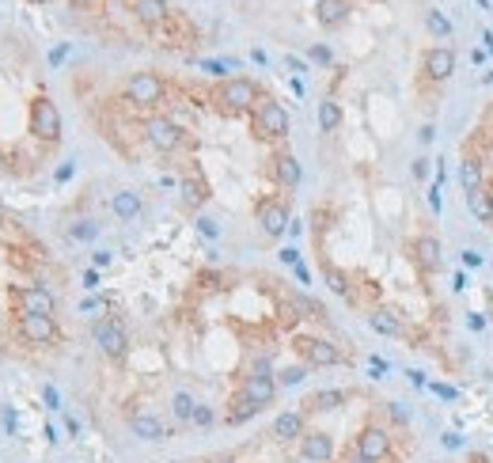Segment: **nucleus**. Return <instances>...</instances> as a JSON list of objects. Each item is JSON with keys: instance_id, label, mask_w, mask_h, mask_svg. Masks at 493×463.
<instances>
[{"instance_id": "nucleus-1", "label": "nucleus", "mask_w": 493, "mask_h": 463, "mask_svg": "<svg viewBox=\"0 0 493 463\" xmlns=\"http://www.w3.org/2000/svg\"><path fill=\"white\" fill-rule=\"evenodd\" d=\"M213 103H217L220 114L236 118V114H250V110L262 103V92H258V84L247 80V76H228L213 88Z\"/></svg>"}, {"instance_id": "nucleus-2", "label": "nucleus", "mask_w": 493, "mask_h": 463, "mask_svg": "<svg viewBox=\"0 0 493 463\" xmlns=\"http://www.w3.org/2000/svg\"><path fill=\"white\" fill-rule=\"evenodd\" d=\"M353 452L360 463H391L395 459V437L384 421H368L353 437Z\"/></svg>"}, {"instance_id": "nucleus-3", "label": "nucleus", "mask_w": 493, "mask_h": 463, "mask_svg": "<svg viewBox=\"0 0 493 463\" xmlns=\"http://www.w3.org/2000/svg\"><path fill=\"white\" fill-rule=\"evenodd\" d=\"M250 133L266 145H277V140L288 137V110L277 103V99L262 95V103L250 110Z\"/></svg>"}, {"instance_id": "nucleus-4", "label": "nucleus", "mask_w": 493, "mask_h": 463, "mask_svg": "<svg viewBox=\"0 0 493 463\" xmlns=\"http://www.w3.org/2000/svg\"><path fill=\"white\" fill-rule=\"evenodd\" d=\"M140 133H145V140L156 148L159 156H175L178 148L190 145V133L167 114H148L145 126H140Z\"/></svg>"}, {"instance_id": "nucleus-5", "label": "nucleus", "mask_w": 493, "mask_h": 463, "mask_svg": "<svg viewBox=\"0 0 493 463\" xmlns=\"http://www.w3.org/2000/svg\"><path fill=\"white\" fill-rule=\"evenodd\" d=\"M122 99L137 110H156L159 103H167V80L156 73H133L122 84Z\"/></svg>"}, {"instance_id": "nucleus-6", "label": "nucleus", "mask_w": 493, "mask_h": 463, "mask_svg": "<svg viewBox=\"0 0 493 463\" xmlns=\"http://www.w3.org/2000/svg\"><path fill=\"white\" fill-rule=\"evenodd\" d=\"M16 335L27 346H57L61 342V327L57 315H35V311H16Z\"/></svg>"}, {"instance_id": "nucleus-7", "label": "nucleus", "mask_w": 493, "mask_h": 463, "mask_svg": "<svg viewBox=\"0 0 493 463\" xmlns=\"http://www.w3.org/2000/svg\"><path fill=\"white\" fill-rule=\"evenodd\" d=\"M31 137L54 148L61 140V110L49 95H35L31 99Z\"/></svg>"}, {"instance_id": "nucleus-8", "label": "nucleus", "mask_w": 493, "mask_h": 463, "mask_svg": "<svg viewBox=\"0 0 493 463\" xmlns=\"http://www.w3.org/2000/svg\"><path fill=\"white\" fill-rule=\"evenodd\" d=\"M293 346H296V354H300V361H304L308 368H334V365L346 361V354H341L334 342L315 338V335H300Z\"/></svg>"}, {"instance_id": "nucleus-9", "label": "nucleus", "mask_w": 493, "mask_h": 463, "mask_svg": "<svg viewBox=\"0 0 493 463\" xmlns=\"http://www.w3.org/2000/svg\"><path fill=\"white\" fill-rule=\"evenodd\" d=\"M92 338H95L99 354L110 357V361H122L126 349H129V335H126L122 319H114V315L95 319V323H92Z\"/></svg>"}, {"instance_id": "nucleus-10", "label": "nucleus", "mask_w": 493, "mask_h": 463, "mask_svg": "<svg viewBox=\"0 0 493 463\" xmlns=\"http://www.w3.org/2000/svg\"><path fill=\"white\" fill-rule=\"evenodd\" d=\"M255 217H258V228H262L266 239H281L293 224V213H288V201L285 198H262L255 205Z\"/></svg>"}, {"instance_id": "nucleus-11", "label": "nucleus", "mask_w": 493, "mask_h": 463, "mask_svg": "<svg viewBox=\"0 0 493 463\" xmlns=\"http://www.w3.org/2000/svg\"><path fill=\"white\" fill-rule=\"evenodd\" d=\"M410 258H414V266L421 274L432 277V274L444 270V243H440L432 232H421V236H414V243H410Z\"/></svg>"}, {"instance_id": "nucleus-12", "label": "nucleus", "mask_w": 493, "mask_h": 463, "mask_svg": "<svg viewBox=\"0 0 493 463\" xmlns=\"http://www.w3.org/2000/svg\"><path fill=\"white\" fill-rule=\"evenodd\" d=\"M456 49L451 46H429L425 54H421V76L429 80V84H448L451 73H456Z\"/></svg>"}, {"instance_id": "nucleus-13", "label": "nucleus", "mask_w": 493, "mask_h": 463, "mask_svg": "<svg viewBox=\"0 0 493 463\" xmlns=\"http://www.w3.org/2000/svg\"><path fill=\"white\" fill-rule=\"evenodd\" d=\"M16 311H35V315H57V296L46 285H16L12 289Z\"/></svg>"}, {"instance_id": "nucleus-14", "label": "nucleus", "mask_w": 493, "mask_h": 463, "mask_svg": "<svg viewBox=\"0 0 493 463\" xmlns=\"http://www.w3.org/2000/svg\"><path fill=\"white\" fill-rule=\"evenodd\" d=\"M129 12L140 27H148V31H159V27L171 23V4L167 0H129Z\"/></svg>"}, {"instance_id": "nucleus-15", "label": "nucleus", "mask_w": 493, "mask_h": 463, "mask_svg": "<svg viewBox=\"0 0 493 463\" xmlns=\"http://www.w3.org/2000/svg\"><path fill=\"white\" fill-rule=\"evenodd\" d=\"M296 445H300V456L308 463H330L334 459V437L323 433V429H308Z\"/></svg>"}, {"instance_id": "nucleus-16", "label": "nucleus", "mask_w": 493, "mask_h": 463, "mask_svg": "<svg viewBox=\"0 0 493 463\" xmlns=\"http://www.w3.org/2000/svg\"><path fill=\"white\" fill-rule=\"evenodd\" d=\"M269 171H274V183L281 186V190H296L300 186V160L288 152V148H277L274 152V160H269Z\"/></svg>"}, {"instance_id": "nucleus-17", "label": "nucleus", "mask_w": 493, "mask_h": 463, "mask_svg": "<svg viewBox=\"0 0 493 463\" xmlns=\"http://www.w3.org/2000/svg\"><path fill=\"white\" fill-rule=\"evenodd\" d=\"M353 16V0H315V19L323 31H338Z\"/></svg>"}, {"instance_id": "nucleus-18", "label": "nucleus", "mask_w": 493, "mask_h": 463, "mask_svg": "<svg viewBox=\"0 0 493 463\" xmlns=\"http://www.w3.org/2000/svg\"><path fill=\"white\" fill-rule=\"evenodd\" d=\"M239 391L250 399V402H258V407H274V399H277V376H258V372H247L243 376V384H239Z\"/></svg>"}, {"instance_id": "nucleus-19", "label": "nucleus", "mask_w": 493, "mask_h": 463, "mask_svg": "<svg viewBox=\"0 0 493 463\" xmlns=\"http://www.w3.org/2000/svg\"><path fill=\"white\" fill-rule=\"evenodd\" d=\"M308 433V421H304V410H285V414L274 418V429H269V437L281 440V445H293Z\"/></svg>"}, {"instance_id": "nucleus-20", "label": "nucleus", "mask_w": 493, "mask_h": 463, "mask_svg": "<svg viewBox=\"0 0 493 463\" xmlns=\"http://www.w3.org/2000/svg\"><path fill=\"white\" fill-rule=\"evenodd\" d=\"M129 433L137 440H148V445H159V440L171 437V429L156 414H129Z\"/></svg>"}, {"instance_id": "nucleus-21", "label": "nucleus", "mask_w": 493, "mask_h": 463, "mask_svg": "<svg viewBox=\"0 0 493 463\" xmlns=\"http://www.w3.org/2000/svg\"><path fill=\"white\" fill-rule=\"evenodd\" d=\"M349 395L341 387H323V391H311V395L304 399V414H330V410L346 407Z\"/></svg>"}, {"instance_id": "nucleus-22", "label": "nucleus", "mask_w": 493, "mask_h": 463, "mask_svg": "<svg viewBox=\"0 0 493 463\" xmlns=\"http://www.w3.org/2000/svg\"><path fill=\"white\" fill-rule=\"evenodd\" d=\"M368 327L376 330V335H384V338H402V335H406L402 315H398V311H391V308H372L368 311Z\"/></svg>"}, {"instance_id": "nucleus-23", "label": "nucleus", "mask_w": 493, "mask_h": 463, "mask_svg": "<svg viewBox=\"0 0 493 463\" xmlns=\"http://www.w3.org/2000/svg\"><path fill=\"white\" fill-rule=\"evenodd\" d=\"M140 209H145V201H140L137 190H118V194L110 198V213L118 220H137Z\"/></svg>"}, {"instance_id": "nucleus-24", "label": "nucleus", "mask_w": 493, "mask_h": 463, "mask_svg": "<svg viewBox=\"0 0 493 463\" xmlns=\"http://www.w3.org/2000/svg\"><path fill=\"white\" fill-rule=\"evenodd\" d=\"M323 277H327L330 293H338V296H346V300H357V285H353V274H349V270L327 263L323 266Z\"/></svg>"}, {"instance_id": "nucleus-25", "label": "nucleus", "mask_w": 493, "mask_h": 463, "mask_svg": "<svg viewBox=\"0 0 493 463\" xmlns=\"http://www.w3.org/2000/svg\"><path fill=\"white\" fill-rule=\"evenodd\" d=\"M258 410H262V407H258V402H250V399L243 395V391H236V395L228 399L224 421H228V426H243V421H250V418L258 414Z\"/></svg>"}, {"instance_id": "nucleus-26", "label": "nucleus", "mask_w": 493, "mask_h": 463, "mask_svg": "<svg viewBox=\"0 0 493 463\" xmlns=\"http://www.w3.org/2000/svg\"><path fill=\"white\" fill-rule=\"evenodd\" d=\"M459 183H463V194H475V190L486 186V175H482V160H478V156H463V164H459Z\"/></svg>"}, {"instance_id": "nucleus-27", "label": "nucleus", "mask_w": 493, "mask_h": 463, "mask_svg": "<svg viewBox=\"0 0 493 463\" xmlns=\"http://www.w3.org/2000/svg\"><path fill=\"white\" fill-rule=\"evenodd\" d=\"M467 209H470V217H475L478 224H493V190L482 186V190H475V194H467Z\"/></svg>"}, {"instance_id": "nucleus-28", "label": "nucleus", "mask_w": 493, "mask_h": 463, "mask_svg": "<svg viewBox=\"0 0 493 463\" xmlns=\"http://www.w3.org/2000/svg\"><path fill=\"white\" fill-rule=\"evenodd\" d=\"M178 190H183V205H186V209H201V205L209 201V183H205L201 175H186Z\"/></svg>"}, {"instance_id": "nucleus-29", "label": "nucleus", "mask_w": 493, "mask_h": 463, "mask_svg": "<svg viewBox=\"0 0 493 463\" xmlns=\"http://www.w3.org/2000/svg\"><path fill=\"white\" fill-rule=\"evenodd\" d=\"M194 407H197V399L190 395V391H175V395H171V418H175L178 426H190Z\"/></svg>"}, {"instance_id": "nucleus-30", "label": "nucleus", "mask_w": 493, "mask_h": 463, "mask_svg": "<svg viewBox=\"0 0 493 463\" xmlns=\"http://www.w3.org/2000/svg\"><path fill=\"white\" fill-rule=\"evenodd\" d=\"M341 103L338 99H323V103H319V129H323V133H334V129L341 126Z\"/></svg>"}, {"instance_id": "nucleus-31", "label": "nucleus", "mask_w": 493, "mask_h": 463, "mask_svg": "<svg viewBox=\"0 0 493 463\" xmlns=\"http://www.w3.org/2000/svg\"><path fill=\"white\" fill-rule=\"evenodd\" d=\"M425 31H429L432 38H440V42H444V38H451V31H456V27H451V19L440 12V8H429V12H425Z\"/></svg>"}, {"instance_id": "nucleus-32", "label": "nucleus", "mask_w": 493, "mask_h": 463, "mask_svg": "<svg viewBox=\"0 0 493 463\" xmlns=\"http://www.w3.org/2000/svg\"><path fill=\"white\" fill-rule=\"evenodd\" d=\"M95 236H99V220H92V217H80L68 224V239H76V243H92Z\"/></svg>"}, {"instance_id": "nucleus-33", "label": "nucleus", "mask_w": 493, "mask_h": 463, "mask_svg": "<svg viewBox=\"0 0 493 463\" xmlns=\"http://www.w3.org/2000/svg\"><path fill=\"white\" fill-rule=\"evenodd\" d=\"M308 380V365H285L277 368V387H296Z\"/></svg>"}, {"instance_id": "nucleus-34", "label": "nucleus", "mask_w": 493, "mask_h": 463, "mask_svg": "<svg viewBox=\"0 0 493 463\" xmlns=\"http://www.w3.org/2000/svg\"><path fill=\"white\" fill-rule=\"evenodd\" d=\"M293 308H300V311H304V319H327V308L319 304V300L304 296V293H300V296H293Z\"/></svg>"}, {"instance_id": "nucleus-35", "label": "nucleus", "mask_w": 493, "mask_h": 463, "mask_svg": "<svg viewBox=\"0 0 493 463\" xmlns=\"http://www.w3.org/2000/svg\"><path fill=\"white\" fill-rule=\"evenodd\" d=\"M190 426H194V429H213V426H217V414H213V407L197 402V407H194V418H190Z\"/></svg>"}, {"instance_id": "nucleus-36", "label": "nucleus", "mask_w": 493, "mask_h": 463, "mask_svg": "<svg viewBox=\"0 0 493 463\" xmlns=\"http://www.w3.org/2000/svg\"><path fill=\"white\" fill-rule=\"evenodd\" d=\"M384 414H387V421H391L395 429H406V426H410V410L402 407V402H387Z\"/></svg>"}, {"instance_id": "nucleus-37", "label": "nucleus", "mask_w": 493, "mask_h": 463, "mask_svg": "<svg viewBox=\"0 0 493 463\" xmlns=\"http://www.w3.org/2000/svg\"><path fill=\"white\" fill-rule=\"evenodd\" d=\"M440 190H444V171H437V179H432V186H429V209L432 213H440Z\"/></svg>"}, {"instance_id": "nucleus-38", "label": "nucleus", "mask_w": 493, "mask_h": 463, "mask_svg": "<svg viewBox=\"0 0 493 463\" xmlns=\"http://www.w3.org/2000/svg\"><path fill=\"white\" fill-rule=\"evenodd\" d=\"M308 57H311L315 65H334V49H330V46H311Z\"/></svg>"}, {"instance_id": "nucleus-39", "label": "nucleus", "mask_w": 493, "mask_h": 463, "mask_svg": "<svg viewBox=\"0 0 493 463\" xmlns=\"http://www.w3.org/2000/svg\"><path fill=\"white\" fill-rule=\"evenodd\" d=\"M429 391H432L437 399H444V402H456V399H459V391L451 387V384H440V380H432V384H429Z\"/></svg>"}, {"instance_id": "nucleus-40", "label": "nucleus", "mask_w": 493, "mask_h": 463, "mask_svg": "<svg viewBox=\"0 0 493 463\" xmlns=\"http://www.w3.org/2000/svg\"><path fill=\"white\" fill-rule=\"evenodd\" d=\"M197 232L205 239H217L220 236V228H217V220H209V217H197Z\"/></svg>"}, {"instance_id": "nucleus-41", "label": "nucleus", "mask_w": 493, "mask_h": 463, "mask_svg": "<svg viewBox=\"0 0 493 463\" xmlns=\"http://www.w3.org/2000/svg\"><path fill=\"white\" fill-rule=\"evenodd\" d=\"M42 399H46V407H49V410H61V395H57V387H54V384H46V387H42Z\"/></svg>"}, {"instance_id": "nucleus-42", "label": "nucleus", "mask_w": 493, "mask_h": 463, "mask_svg": "<svg viewBox=\"0 0 493 463\" xmlns=\"http://www.w3.org/2000/svg\"><path fill=\"white\" fill-rule=\"evenodd\" d=\"M410 171H414V179H418V183H425V179H429V160H425V156H418Z\"/></svg>"}, {"instance_id": "nucleus-43", "label": "nucleus", "mask_w": 493, "mask_h": 463, "mask_svg": "<svg viewBox=\"0 0 493 463\" xmlns=\"http://www.w3.org/2000/svg\"><path fill=\"white\" fill-rule=\"evenodd\" d=\"M482 263H486V258H482L478 251H463V266H467V270H478Z\"/></svg>"}, {"instance_id": "nucleus-44", "label": "nucleus", "mask_w": 493, "mask_h": 463, "mask_svg": "<svg viewBox=\"0 0 493 463\" xmlns=\"http://www.w3.org/2000/svg\"><path fill=\"white\" fill-rule=\"evenodd\" d=\"M368 368H372V376L379 380V376H387V368H391V365H387L384 357H372V361H368Z\"/></svg>"}, {"instance_id": "nucleus-45", "label": "nucleus", "mask_w": 493, "mask_h": 463, "mask_svg": "<svg viewBox=\"0 0 493 463\" xmlns=\"http://www.w3.org/2000/svg\"><path fill=\"white\" fill-rule=\"evenodd\" d=\"M106 304L99 296H92V300H84V304H80V311H84V315H95V311H103Z\"/></svg>"}, {"instance_id": "nucleus-46", "label": "nucleus", "mask_w": 493, "mask_h": 463, "mask_svg": "<svg viewBox=\"0 0 493 463\" xmlns=\"http://www.w3.org/2000/svg\"><path fill=\"white\" fill-rule=\"evenodd\" d=\"M440 445H444V448H463V437H459L456 429H448L444 437H440Z\"/></svg>"}, {"instance_id": "nucleus-47", "label": "nucleus", "mask_w": 493, "mask_h": 463, "mask_svg": "<svg viewBox=\"0 0 493 463\" xmlns=\"http://www.w3.org/2000/svg\"><path fill=\"white\" fill-rule=\"evenodd\" d=\"M281 263H285V266H300V251L296 247H285V251H281Z\"/></svg>"}, {"instance_id": "nucleus-48", "label": "nucleus", "mask_w": 493, "mask_h": 463, "mask_svg": "<svg viewBox=\"0 0 493 463\" xmlns=\"http://www.w3.org/2000/svg\"><path fill=\"white\" fill-rule=\"evenodd\" d=\"M406 380H410V384H414V387H429L425 372H418V368H410V372H406Z\"/></svg>"}, {"instance_id": "nucleus-49", "label": "nucleus", "mask_w": 493, "mask_h": 463, "mask_svg": "<svg viewBox=\"0 0 493 463\" xmlns=\"http://www.w3.org/2000/svg\"><path fill=\"white\" fill-rule=\"evenodd\" d=\"M467 327H470V330H482V327H486V315H482V311H470V315H467Z\"/></svg>"}, {"instance_id": "nucleus-50", "label": "nucleus", "mask_w": 493, "mask_h": 463, "mask_svg": "<svg viewBox=\"0 0 493 463\" xmlns=\"http://www.w3.org/2000/svg\"><path fill=\"white\" fill-rule=\"evenodd\" d=\"M110 258H114L110 251H95V258H92V263H95V270H103V266H110Z\"/></svg>"}, {"instance_id": "nucleus-51", "label": "nucleus", "mask_w": 493, "mask_h": 463, "mask_svg": "<svg viewBox=\"0 0 493 463\" xmlns=\"http://www.w3.org/2000/svg\"><path fill=\"white\" fill-rule=\"evenodd\" d=\"M84 285H87V289H99V270H87V274H84Z\"/></svg>"}, {"instance_id": "nucleus-52", "label": "nucleus", "mask_w": 493, "mask_h": 463, "mask_svg": "<svg viewBox=\"0 0 493 463\" xmlns=\"http://www.w3.org/2000/svg\"><path fill=\"white\" fill-rule=\"evenodd\" d=\"M418 137H421V145H429V140L437 137V129H432V126H421V133H418Z\"/></svg>"}, {"instance_id": "nucleus-53", "label": "nucleus", "mask_w": 493, "mask_h": 463, "mask_svg": "<svg viewBox=\"0 0 493 463\" xmlns=\"http://www.w3.org/2000/svg\"><path fill=\"white\" fill-rule=\"evenodd\" d=\"M4 429L16 433V410H4Z\"/></svg>"}, {"instance_id": "nucleus-54", "label": "nucleus", "mask_w": 493, "mask_h": 463, "mask_svg": "<svg viewBox=\"0 0 493 463\" xmlns=\"http://www.w3.org/2000/svg\"><path fill=\"white\" fill-rule=\"evenodd\" d=\"M65 54H68V46H57V49H54V57H49V61H54V65H61V61H65Z\"/></svg>"}, {"instance_id": "nucleus-55", "label": "nucleus", "mask_w": 493, "mask_h": 463, "mask_svg": "<svg viewBox=\"0 0 493 463\" xmlns=\"http://www.w3.org/2000/svg\"><path fill=\"white\" fill-rule=\"evenodd\" d=\"M285 65L293 68V73H304V61H300V57H285Z\"/></svg>"}, {"instance_id": "nucleus-56", "label": "nucleus", "mask_w": 493, "mask_h": 463, "mask_svg": "<svg viewBox=\"0 0 493 463\" xmlns=\"http://www.w3.org/2000/svg\"><path fill=\"white\" fill-rule=\"evenodd\" d=\"M451 289H456V293H459V289H467V277L456 274V277H451Z\"/></svg>"}, {"instance_id": "nucleus-57", "label": "nucleus", "mask_w": 493, "mask_h": 463, "mask_svg": "<svg viewBox=\"0 0 493 463\" xmlns=\"http://www.w3.org/2000/svg\"><path fill=\"white\" fill-rule=\"evenodd\" d=\"M8 164H12V160H8V152L0 148V171H8Z\"/></svg>"}, {"instance_id": "nucleus-58", "label": "nucleus", "mask_w": 493, "mask_h": 463, "mask_svg": "<svg viewBox=\"0 0 493 463\" xmlns=\"http://www.w3.org/2000/svg\"><path fill=\"white\" fill-rule=\"evenodd\" d=\"M482 84H493V73H486V76H482Z\"/></svg>"}, {"instance_id": "nucleus-59", "label": "nucleus", "mask_w": 493, "mask_h": 463, "mask_svg": "<svg viewBox=\"0 0 493 463\" xmlns=\"http://www.w3.org/2000/svg\"><path fill=\"white\" fill-rule=\"evenodd\" d=\"M475 4H482V8H489V0H475Z\"/></svg>"}, {"instance_id": "nucleus-60", "label": "nucleus", "mask_w": 493, "mask_h": 463, "mask_svg": "<svg viewBox=\"0 0 493 463\" xmlns=\"http://www.w3.org/2000/svg\"><path fill=\"white\" fill-rule=\"evenodd\" d=\"M341 463H353V459H349V456H346V459H341Z\"/></svg>"}]
</instances>
